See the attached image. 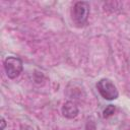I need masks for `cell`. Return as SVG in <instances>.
I'll use <instances>...</instances> for the list:
<instances>
[{
    "label": "cell",
    "instance_id": "obj_1",
    "mask_svg": "<svg viewBox=\"0 0 130 130\" xmlns=\"http://www.w3.org/2000/svg\"><path fill=\"white\" fill-rule=\"evenodd\" d=\"M89 15V3L86 1L76 2L71 11V16L73 22L78 26H83L88 19Z\"/></svg>",
    "mask_w": 130,
    "mask_h": 130
},
{
    "label": "cell",
    "instance_id": "obj_2",
    "mask_svg": "<svg viewBox=\"0 0 130 130\" xmlns=\"http://www.w3.org/2000/svg\"><path fill=\"white\" fill-rule=\"evenodd\" d=\"M96 89L102 98L108 101L116 100L119 96L118 89L116 85L109 78H102L96 83Z\"/></svg>",
    "mask_w": 130,
    "mask_h": 130
},
{
    "label": "cell",
    "instance_id": "obj_3",
    "mask_svg": "<svg viewBox=\"0 0 130 130\" xmlns=\"http://www.w3.org/2000/svg\"><path fill=\"white\" fill-rule=\"evenodd\" d=\"M3 64H4V70L6 72V75L11 79L16 78L22 72L23 63L21 59L18 57L9 56L4 60Z\"/></svg>",
    "mask_w": 130,
    "mask_h": 130
},
{
    "label": "cell",
    "instance_id": "obj_4",
    "mask_svg": "<svg viewBox=\"0 0 130 130\" xmlns=\"http://www.w3.org/2000/svg\"><path fill=\"white\" fill-rule=\"evenodd\" d=\"M78 113H79L78 107L72 101H68V102L64 103V105L62 106V114L65 118L73 119L78 115Z\"/></svg>",
    "mask_w": 130,
    "mask_h": 130
},
{
    "label": "cell",
    "instance_id": "obj_5",
    "mask_svg": "<svg viewBox=\"0 0 130 130\" xmlns=\"http://www.w3.org/2000/svg\"><path fill=\"white\" fill-rule=\"evenodd\" d=\"M116 112V107L114 105H109L108 107H106L103 111V117L104 118H109L111 116H113Z\"/></svg>",
    "mask_w": 130,
    "mask_h": 130
},
{
    "label": "cell",
    "instance_id": "obj_6",
    "mask_svg": "<svg viewBox=\"0 0 130 130\" xmlns=\"http://www.w3.org/2000/svg\"><path fill=\"white\" fill-rule=\"evenodd\" d=\"M20 130H34V129L30 126H28V125H22L20 127Z\"/></svg>",
    "mask_w": 130,
    "mask_h": 130
},
{
    "label": "cell",
    "instance_id": "obj_7",
    "mask_svg": "<svg viewBox=\"0 0 130 130\" xmlns=\"http://www.w3.org/2000/svg\"><path fill=\"white\" fill-rule=\"evenodd\" d=\"M6 126V122L4 120V118H1V130H4Z\"/></svg>",
    "mask_w": 130,
    "mask_h": 130
}]
</instances>
